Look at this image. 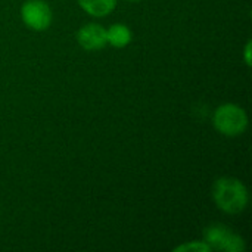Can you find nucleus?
I'll list each match as a JSON object with an SVG mask.
<instances>
[{
    "label": "nucleus",
    "instance_id": "obj_1",
    "mask_svg": "<svg viewBox=\"0 0 252 252\" xmlns=\"http://www.w3.org/2000/svg\"><path fill=\"white\" fill-rule=\"evenodd\" d=\"M213 198L216 205L232 216L241 214L250 201L245 185L233 177H221L213 186Z\"/></svg>",
    "mask_w": 252,
    "mask_h": 252
},
{
    "label": "nucleus",
    "instance_id": "obj_4",
    "mask_svg": "<svg viewBox=\"0 0 252 252\" xmlns=\"http://www.w3.org/2000/svg\"><path fill=\"white\" fill-rule=\"evenodd\" d=\"M21 18L32 31H44L52 24V9L44 0H27L21 7Z\"/></svg>",
    "mask_w": 252,
    "mask_h": 252
},
{
    "label": "nucleus",
    "instance_id": "obj_9",
    "mask_svg": "<svg viewBox=\"0 0 252 252\" xmlns=\"http://www.w3.org/2000/svg\"><path fill=\"white\" fill-rule=\"evenodd\" d=\"M245 62L248 66L251 65V41H248L247 47H245Z\"/></svg>",
    "mask_w": 252,
    "mask_h": 252
},
{
    "label": "nucleus",
    "instance_id": "obj_10",
    "mask_svg": "<svg viewBox=\"0 0 252 252\" xmlns=\"http://www.w3.org/2000/svg\"><path fill=\"white\" fill-rule=\"evenodd\" d=\"M128 1H139V0H128Z\"/></svg>",
    "mask_w": 252,
    "mask_h": 252
},
{
    "label": "nucleus",
    "instance_id": "obj_3",
    "mask_svg": "<svg viewBox=\"0 0 252 252\" xmlns=\"http://www.w3.org/2000/svg\"><path fill=\"white\" fill-rule=\"evenodd\" d=\"M204 242L210 245L214 251L242 252L245 250V242L242 236L230 230L223 224H213L204 230Z\"/></svg>",
    "mask_w": 252,
    "mask_h": 252
},
{
    "label": "nucleus",
    "instance_id": "obj_2",
    "mask_svg": "<svg viewBox=\"0 0 252 252\" xmlns=\"http://www.w3.org/2000/svg\"><path fill=\"white\" fill-rule=\"evenodd\" d=\"M213 123L217 131L221 134L227 137H236L247 130L248 115L241 106L235 103H224L216 109Z\"/></svg>",
    "mask_w": 252,
    "mask_h": 252
},
{
    "label": "nucleus",
    "instance_id": "obj_7",
    "mask_svg": "<svg viewBox=\"0 0 252 252\" xmlns=\"http://www.w3.org/2000/svg\"><path fill=\"white\" fill-rule=\"evenodd\" d=\"M78 4L86 13L102 18L109 15L115 9L117 0H78Z\"/></svg>",
    "mask_w": 252,
    "mask_h": 252
},
{
    "label": "nucleus",
    "instance_id": "obj_6",
    "mask_svg": "<svg viewBox=\"0 0 252 252\" xmlns=\"http://www.w3.org/2000/svg\"><path fill=\"white\" fill-rule=\"evenodd\" d=\"M131 37L130 28L124 24H114L106 30V41L117 49L126 47L131 41Z\"/></svg>",
    "mask_w": 252,
    "mask_h": 252
},
{
    "label": "nucleus",
    "instance_id": "obj_8",
    "mask_svg": "<svg viewBox=\"0 0 252 252\" xmlns=\"http://www.w3.org/2000/svg\"><path fill=\"white\" fill-rule=\"evenodd\" d=\"M186 251H195V252H211L213 250L210 248L208 244H205L204 241L199 242H188L183 245H179L174 248V252H186Z\"/></svg>",
    "mask_w": 252,
    "mask_h": 252
},
{
    "label": "nucleus",
    "instance_id": "obj_5",
    "mask_svg": "<svg viewBox=\"0 0 252 252\" xmlns=\"http://www.w3.org/2000/svg\"><path fill=\"white\" fill-rule=\"evenodd\" d=\"M77 41L84 50H99L103 49L106 41V30L99 24H86L77 32Z\"/></svg>",
    "mask_w": 252,
    "mask_h": 252
}]
</instances>
